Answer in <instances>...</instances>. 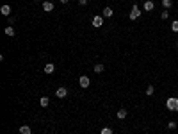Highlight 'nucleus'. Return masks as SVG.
I'll return each instance as SVG.
<instances>
[{
	"instance_id": "obj_1",
	"label": "nucleus",
	"mask_w": 178,
	"mask_h": 134,
	"mask_svg": "<svg viewBox=\"0 0 178 134\" xmlns=\"http://www.w3.org/2000/svg\"><path fill=\"white\" fill-rule=\"evenodd\" d=\"M166 107L167 111H173V113H178V97H169L166 100Z\"/></svg>"
},
{
	"instance_id": "obj_2",
	"label": "nucleus",
	"mask_w": 178,
	"mask_h": 134,
	"mask_svg": "<svg viewBox=\"0 0 178 134\" xmlns=\"http://www.w3.org/2000/svg\"><path fill=\"white\" fill-rule=\"evenodd\" d=\"M139 16H141V9H139L137 4H134L132 5V11H130V20H137Z\"/></svg>"
},
{
	"instance_id": "obj_3",
	"label": "nucleus",
	"mask_w": 178,
	"mask_h": 134,
	"mask_svg": "<svg viewBox=\"0 0 178 134\" xmlns=\"http://www.w3.org/2000/svg\"><path fill=\"white\" fill-rule=\"evenodd\" d=\"M103 25V16L102 14H96L95 18H93V27H95V29H100Z\"/></svg>"
},
{
	"instance_id": "obj_4",
	"label": "nucleus",
	"mask_w": 178,
	"mask_h": 134,
	"mask_svg": "<svg viewBox=\"0 0 178 134\" xmlns=\"http://www.w3.org/2000/svg\"><path fill=\"white\" fill-rule=\"evenodd\" d=\"M78 84H80L82 88H89V84H91V80H89V77H87V75H82V77L78 79Z\"/></svg>"
},
{
	"instance_id": "obj_5",
	"label": "nucleus",
	"mask_w": 178,
	"mask_h": 134,
	"mask_svg": "<svg viewBox=\"0 0 178 134\" xmlns=\"http://www.w3.org/2000/svg\"><path fill=\"white\" fill-rule=\"evenodd\" d=\"M55 97H57V98H66V97H68V89H66V88H57Z\"/></svg>"
},
{
	"instance_id": "obj_6",
	"label": "nucleus",
	"mask_w": 178,
	"mask_h": 134,
	"mask_svg": "<svg viewBox=\"0 0 178 134\" xmlns=\"http://www.w3.org/2000/svg\"><path fill=\"white\" fill-rule=\"evenodd\" d=\"M0 13H2L4 16H11V5H2V7H0Z\"/></svg>"
},
{
	"instance_id": "obj_7",
	"label": "nucleus",
	"mask_w": 178,
	"mask_h": 134,
	"mask_svg": "<svg viewBox=\"0 0 178 134\" xmlns=\"http://www.w3.org/2000/svg\"><path fill=\"white\" fill-rule=\"evenodd\" d=\"M153 9H155L153 0H146V2H144V11H153Z\"/></svg>"
},
{
	"instance_id": "obj_8",
	"label": "nucleus",
	"mask_w": 178,
	"mask_h": 134,
	"mask_svg": "<svg viewBox=\"0 0 178 134\" xmlns=\"http://www.w3.org/2000/svg\"><path fill=\"white\" fill-rule=\"evenodd\" d=\"M43 11L52 13V11H54V4H52V2H43Z\"/></svg>"
},
{
	"instance_id": "obj_9",
	"label": "nucleus",
	"mask_w": 178,
	"mask_h": 134,
	"mask_svg": "<svg viewBox=\"0 0 178 134\" xmlns=\"http://www.w3.org/2000/svg\"><path fill=\"white\" fill-rule=\"evenodd\" d=\"M112 14H114V11H112L110 7H105V9H103V13H102L103 18H112Z\"/></svg>"
},
{
	"instance_id": "obj_10",
	"label": "nucleus",
	"mask_w": 178,
	"mask_h": 134,
	"mask_svg": "<svg viewBox=\"0 0 178 134\" xmlns=\"http://www.w3.org/2000/svg\"><path fill=\"white\" fill-rule=\"evenodd\" d=\"M20 134H30V132H32V129H30L29 125H20Z\"/></svg>"
},
{
	"instance_id": "obj_11",
	"label": "nucleus",
	"mask_w": 178,
	"mask_h": 134,
	"mask_svg": "<svg viewBox=\"0 0 178 134\" xmlns=\"http://www.w3.org/2000/svg\"><path fill=\"white\" fill-rule=\"evenodd\" d=\"M48 104H50V98L48 97H41L39 98V106L41 107H48Z\"/></svg>"
},
{
	"instance_id": "obj_12",
	"label": "nucleus",
	"mask_w": 178,
	"mask_h": 134,
	"mask_svg": "<svg viewBox=\"0 0 178 134\" xmlns=\"http://www.w3.org/2000/svg\"><path fill=\"white\" fill-rule=\"evenodd\" d=\"M55 71V66H54V63H48V65H45V74H54Z\"/></svg>"
},
{
	"instance_id": "obj_13",
	"label": "nucleus",
	"mask_w": 178,
	"mask_h": 134,
	"mask_svg": "<svg viewBox=\"0 0 178 134\" xmlns=\"http://www.w3.org/2000/svg\"><path fill=\"white\" fill-rule=\"evenodd\" d=\"M5 34H7L9 38H13V36H14V27H13V25H9V27H5Z\"/></svg>"
},
{
	"instance_id": "obj_14",
	"label": "nucleus",
	"mask_w": 178,
	"mask_h": 134,
	"mask_svg": "<svg viewBox=\"0 0 178 134\" xmlns=\"http://www.w3.org/2000/svg\"><path fill=\"white\" fill-rule=\"evenodd\" d=\"M116 116H118L119 120H125V118H127V111H125V109H119V111L116 113Z\"/></svg>"
},
{
	"instance_id": "obj_15",
	"label": "nucleus",
	"mask_w": 178,
	"mask_h": 134,
	"mask_svg": "<svg viewBox=\"0 0 178 134\" xmlns=\"http://www.w3.org/2000/svg\"><path fill=\"white\" fill-rule=\"evenodd\" d=\"M93 70H95V74H102V71L105 70V66H103V65H100V63H98V65H95V68H93Z\"/></svg>"
},
{
	"instance_id": "obj_16",
	"label": "nucleus",
	"mask_w": 178,
	"mask_h": 134,
	"mask_svg": "<svg viewBox=\"0 0 178 134\" xmlns=\"http://www.w3.org/2000/svg\"><path fill=\"white\" fill-rule=\"evenodd\" d=\"M162 5H164V9H171L173 0H162Z\"/></svg>"
},
{
	"instance_id": "obj_17",
	"label": "nucleus",
	"mask_w": 178,
	"mask_h": 134,
	"mask_svg": "<svg viewBox=\"0 0 178 134\" xmlns=\"http://www.w3.org/2000/svg\"><path fill=\"white\" fill-rule=\"evenodd\" d=\"M176 127H178V123H176V122H175V120H171V122H169V123H167V129H169V131H175V129H176Z\"/></svg>"
},
{
	"instance_id": "obj_18",
	"label": "nucleus",
	"mask_w": 178,
	"mask_h": 134,
	"mask_svg": "<svg viewBox=\"0 0 178 134\" xmlns=\"http://www.w3.org/2000/svg\"><path fill=\"white\" fill-rule=\"evenodd\" d=\"M100 134H112V127H103L100 131Z\"/></svg>"
},
{
	"instance_id": "obj_19",
	"label": "nucleus",
	"mask_w": 178,
	"mask_h": 134,
	"mask_svg": "<svg viewBox=\"0 0 178 134\" xmlns=\"http://www.w3.org/2000/svg\"><path fill=\"white\" fill-rule=\"evenodd\" d=\"M153 93H155V88H153V84H150L146 88V95H153Z\"/></svg>"
},
{
	"instance_id": "obj_20",
	"label": "nucleus",
	"mask_w": 178,
	"mask_h": 134,
	"mask_svg": "<svg viewBox=\"0 0 178 134\" xmlns=\"http://www.w3.org/2000/svg\"><path fill=\"white\" fill-rule=\"evenodd\" d=\"M160 18H162V20H167V18H169V9L162 11V13H160Z\"/></svg>"
},
{
	"instance_id": "obj_21",
	"label": "nucleus",
	"mask_w": 178,
	"mask_h": 134,
	"mask_svg": "<svg viewBox=\"0 0 178 134\" xmlns=\"http://www.w3.org/2000/svg\"><path fill=\"white\" fill-rule=\"evenodd\" d=\"M171 29H173V32H178V20H175L171 23Z\"/></svg>"
},
{
	"instance_id": "obj_22",
	"label": "nucleus",
	"mask_w": 178,
	"mask_h": 134,
	"mask_svg": "<svg viewBox=\"0 0 178 134\" xmlns=\"http://www.w3.org/2000/svg\"><path fill=\"white\" fill-rule=\"evenodd\" d=\"M87 2H89V0H78V4H80V5H87Z\"/></svg>"
},
{
	"instance_id": "obj_23",
	"label": "nucleus",
	"mask_w": 178,
	"mask_h": 134,
	"mask_svg": "<svg viewBox=\"0 0 178 134\" xmlns=\"http://www.w3.org/2000/svg\"><path fill=\"white\" fill-rule=\"evenodd\" d=\"M59 2H61V4H68V2H70V0H59Z\"/></svg>"
},
{
	"instance_id": "obj_24",
	"label": "nucleus",
	"mask_w": 178,
	"mask_h": 134,
	"mask_svg": "<svg viewBox=\"0 0 178 134\" xmlns=\"http://www.w3.org/2000/svg\"><path fill=\"white\" fill-rule=\"evenodd\" d=\"M176 47H178V39H176Z\"/></svg>"
},
{
	"instance_id": "obj_25",
	"label": "nucleus",
	"mask_w": 178,
	"mask_h": 134,
	"mask_svg": "<svg viewBox=\"0 0 178 134\" xmlns=\"http://www.w3.org/2000/svg\"><path fill=\"white\" fill-rule=\"evenodd\" d=\"M34 2H39V0H34Z\"/></svg>"
}]
</instances>
